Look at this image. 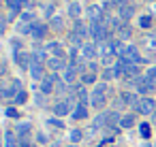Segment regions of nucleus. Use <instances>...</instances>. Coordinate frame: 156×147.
Wrapping results in <instances>:
<instances>
[{
    "mask_svg": "<svg viewBox=\"0 0 156 147\" xmlns=\"http://www.w3.org/2000/svg\"><path fill=\"white\" fill-rule=\"evenodd\" d=\"M56 81H58V75H54V73H49V75H45V79L41 81V94H51V92H56Z\"/></svg>",
    "mask_w": 156,
    "mask_h": 147,
    "instance_id": "obj_6",
    "label": "nucleus"
},
{
    "mask_svg": "<svg viewBox=\"0 0 156 147\" xmlns=\"http://www.w3.org/2000/svg\"><path fill=\"white\" fill-rule=\"evenodd\" d=\"M113 77H115L113 68H107V70H103V79H105V81H109V79H113Z\"/></svg>",
    "mask_w": 156,
    "mask_h": 147,
    "instance_id": "obj_36",
    "label": "nucleus"
},
{
    "mask_svg": "<svg viewBox=\"0 0 156 147\" xmlns=\"http://www.w3.org/2000/svg\"><path fill=\"white\" fill-rule=\"evenodd\" d=\"M77 79V70L73 68V66H69V68H64V73H62V81L69 85V83H73Z\"/></svg>",
    "mask_w": 156,
    "mask_h": 147,
    "instance_id": "obj_21",
    "label": "nucleus"
},
{
    "mask_svg": "<svg viewBox=\"0 0 156 147\" xmlns=\"http://www.w3.org/2000/svg\"><path fill=\"white\" fill-rule=\"evenodd\" d=\"M45 51L51 56V58H64L66 53H64V47L60 45V43H49L47 47H45Z\"/></svg>",
    "mask_w": 156,
    "mask_h": 147,
    "instance_id": "obj_13",
    "label": "nucleus"
},
{
    "mask_svg": "<svg viewBox=\"0 0 156 147\" xmlns=\"http://www.w3.org/2000/svg\"><path fill=\"white\" fill-rule=\"evenodd\" d=\"M28 70H30V77L32 79H37V81H43L45 79V66L43 64H32Z\"/></svg>",
    "mask_w": 156,
    "mask_h": 147,
    "instance_id": "obj_15",
    "label": "nucleus"
},
{
    "mask_svg": "<svg viewBox=\"0 0 156 147\" xmlns=\"http://www.w3.org/2000/svg\"><path fill=\"white\" fill-rule=\"evenodd\" d=\"M79 53H81V58H83V60H94V58L98 56V49H96V45H94V43H86V45L79 49Z\"/></svg>",
    "mask_w": 156,
    "mask_h": 147,
    "instance_id": "obj_9",
    "label": "nucleus"
},
{
    "mask_svg": "<svg viewBox=\"0 0 156 147\" xmlns=\"http://www.w3.org/2000/svg\"><path fill=\"white\" fill-rule=\"evenodd\" d=\"M39 141H41V143H47V136H45V134L41 132V134H39Z\"/></svg>",
    "mask_w": 156,
    "mask_h": 147,
    "instance_id": "obj_45",
    "label": "nucleus"
},
{
    "mask_svg": "<svg viewBox=\"0 0 156 147\" xmlns=\"http://www.w3.org/2000/svg\"><path fill=\"white\" fill-rule=\"evenodd\" d=\"M115 34H118V41H126V39H130V34H133V30H130V26H126V24H122L118 30H115Z\"/></svg>",
    "mask_w": 156,
    "mask_h": 147,
    "instance_id": "obj_20",
    "label": "nucleus"
},
{
    "mask_svg": "<svg viewBox=\"0 0 156 147\" xmlns=\"http://www.w3.org/2000/svg\"><path fill=\"white\" fill-rule=\"evenodd\" d=\"M47 66L51 70H64V68H69V64H66L64 58H49L47 60Z\"/></svg>",
    "mask_w": 156,
    "mask_h": 147,
    "instance_id": "obj_14",
    "label": "nucleus"
},
{
    "mask_svg": "<svg viewBox=\"0 0 156 147\" xmlns=\"http://www.w3.org/2000/svg\"><path fill=\"white\" fill-rule=\"evenodd\" d=\"M120 126H122V128H133V126H135V115H124V117L120 119Z\"/></svg>",
    "mask_w": 156,
    "mask_h": 147,
    "instance_id": "obj_28",
    "label": "nucleus"
},
{
    "mask_svg": "<svg viewBox=\"0 0 156 147\" xmlns=\"http://www.w3.org/2000/svg\"><path fill=\"white\" fill-rule=\"evenodd\" d=\"M20 145H22V147H37V145H32V143H28V141H20Z\"/></svg>",
    "mask_w": 156,
    "mask_h": 147,
    "instance_id": "obj_43",
    "label": "nucleus"
},
{
    "mask_svg": "<svg viewBox=\"0 0 156 147\" xmlns=\"http://www.w3.org/2000/svg\"><path fill=\"white\" fill-rule=\"evenodd\" d=\"M81 138H83V132L81 130H71V141L73 143H79Z\"/></svg>",
    "mask_w": 156,
    "mask_h": 147,
    "instance_id": "obj_32",
    "label": "nucleus"
},
{
    "mask_svg": "<svg viewBox=\"0 0 156 147\" xmlns=\"http://www.w3.org/2000/svg\"><path fill=\"white\" fill-rule=\"evenodd\" d=\"M135 111L139 115H152L156 111V102L152 98H139V102L135 104Z\"/></svg>",
    "mask_w": 156,
    "mask_h": 147,
    "instance_id": "obj_5",
    "label": "nucleus"
},
{
    "mask_svg": "<svg viewBox=\"0 0 156 147\" xmlns=\"http://www.w3.org/2000/svg\"><path fill=\"white\" fill-rule=\"evenodd\" d=\"M2 75H5V64L0 62V77H2Z\"/></svg>",
    "mask_w": 156,
    "mask_h": 147,
    "instance_id": "obj_46",
    "label": "nucleus"
},
{
    "mask_svg": "<svg viewBox=\"0 0 156 147\" xmlns=\"http://www.w3.org/2000/svg\"><path fill=\"white\" fill-rule=\"evenodd\" d=\"M154 124H156V117H154Z\"/></svg>",
    "mask_w": 156,
    "mask_h": 147,
    "instance_id": "obj_48",
    "label": "nucleus"
},
{
    "mask_svg": "<svg viewBox=\"0 0 156 147\" xmlns=\"http://www.w3.org/2000/svg\"><path fill=\"white\" fill-rule=\"evenodd\" d=\"M75 119H83V117H88V109H86V104L83 102H77V107L73 109V113H71Z\"/></svg>",
    "mask_w": 156,
    "mask_h": 147,
    "instance_id": "obj_22",
    "label": "nucleus"
},
{
    "mask_svg": "<svg viewBox=\"0 0 156 147\" xmlns=\"http://www.w3.org/2000/svg\"><path fill=\"white\" fill-rule=\"evenodd\" d=\"M139 132H141L143 138H147V136H150V126H147V124H141V126H139Z\"/></svg>",
    "mask_w": 156,
    "mask_h": 147,
    "instance_id": "obj_35",
    "label": "nucleus"
},
{
    "mask_svg": "<svg viewBox=\"0 0 156 147\" xmlns=\"http://www.w3.org/2000/svg\"><path fill=\"white\" fill-rule=\"evenodd\" d=\"M26 98H28V94H26V92L22 90V92H20V94L15 96V102H17V104H24V102H26Z\"/></svg>",
    "mask_w": 156,
    "mask_h": 147,
    "instance_id": "obj_34",
    "label": "nucleus"
},
{
    "mask_svg": "<svg viewBox=\"0 0 156 147\" xmlns=\"http://www.w3.org/2000/svg\"><path fill=\"white\" fill-rule=\"evenodd\" d=\"M7 5L11 9L9 19H15V15H22V2H20V0H7Z\"/></svg>",
    "mask_w": 156,
    "mask_h": 147,
    "instance_id": "obj_19",
    "label": "nucleus"
},
{
    "mask_svg": "<svg viewBox=\"0 0 156 147\" xmlns=\"http://www.w3.org/2000/svg\"><path fill=\"white\" fill-rule=\"evenodd\" d=\"M5 26H7V19H5L2 15H0V34H2V32H5Z\"/></svg>",
    "mask_w": 156,
    "mask_h": 147,
    "instance_id": "obj_40",
    "label": "nucleus"
},
{
    "mask_svg": "<svg viewBox=\"0 0 156 147\" xmlns=\"http://www.w3.org/2000/svg\"><path fill=\"white\" fill-rule=\"evenodd\" d=\"M15 62H17L20 68H30V66H32V53H28V51L15 53Z\"/></svg>",
    "mask_w": 156,
    "mask_h": 147,
    "instance_id": "obj_10",
    "label": "nucleus"
},
{
    "mask_svg": "<svg viewBox=\"0 0 156 147\" xmlns=\"http://www.w3.org/2000/svg\"><path fill=\"white\" fill-rule=\"evenodd\" d=\"M118 60H124V62H128V64H139V62H145V60L139 56V51H137V47H135V45H124V49L120 51Z\"/></svg>",
    "mask_w": 156,
    "mask_h": 147,
    "instance_id": "obj_3",
    "label": "nucleus"
},
{
    "mask_svg": "<svg viewBox=\"0 0 156 147\" xmlns=\"http://www.w3.org/2000/svg\"><path fill=\"white\" fill-rule=\"evenodd\" d=\"M54 115H58V117H64V115H69V113H73V98H66V100H62V102H58V104H54Z\"/></svg>",
    "mask_w": 156,
    "mask_h": 147,
    "instance_id": "obj_7",
    "label": "nucleus"
},
{
    "mask_svg": "<svg viewBox=\"0 0 156 147\" xmlns=\"http://www.w3.org/2000/svg\"><path fill=\"white\" fill-rule=\"evenodd\" d=\"M7 115H9V117H17V109L9 107V109H7Z\"/></svg>",
    "mask_w": 156,
    "mask_h": 147,
    "instance_id": "obj_39",
    "label": "nucleus"
},
{
    "mask_svg": "<svg viewBox=\"0 0 156 147\" xmlns=\"http://www.w3.org/2000/svg\"><path fill=\"white\" fill-rule=\"evenodd\" d=\"M118 17H120V19H124V22H126V19H130V17H133V7H130V5L120 7V9H118Z\"/></svg>",
    "mask_w": 156,
    "mask_h": 147,
    "instance_id": "obj_25",
    "label": "nucleus"
},
{
    "mask_svg": "<svg viewBox=\"0 0 156 147\" xmlns=\"http://www.w3.org/2000/svg\"><path fill=\"white\" fill-rule=\"evenodd\" d=\"M49 26H51V28H54V30H62V19H60V17H54V19H51V24H49Z\"/></svg>",
    "mask_w": 156,
    "mask_h": 147,
    "instance_id": "obj_33",
    "label": "nucleus"
},
{
    "mask_svg": "<svg viewBox=\"0 0 156 147\" xmlns=\"http://www.w3.org/2000/svg\"><path fill=\"white\" fill-rule=\"evenodd\" d=\"M111 2H113V5H118V9H120V7H124V5H126V0H111Z\"/></svg>",
    "mask_w": 156,
    "mask_h": 147,
    "instance_id": "obj_41",
    "label": "nucleus"
},
{
    "mask_svg": "<svg viewBox=\"0 0 156 147\" xmlns=\"http://www.w3.org/2000/svg\"><path fill=\"white\" fill-rule=\"evenodd\" d=\"M11 45H13V56H15V53H20V47H22V43L13 39V41H11Z\"/></svg>",
    "mask_w": 156,
    "mask_h": 147,
    "instance_id": "obj_38",
    "label": "nucleus"
},
{
    "mask_svg": "<svg viewBox=\"0 0 156 147\" xmlns=\"http://www.w3.org/2000/svg\"><path fill=\"white\" fill-rule=\"evenodd\" d=\"M139 26H141V28H150V26H152V15H143V17H139Z\"/></svg>",
    "mask_w": 156,
    "mask_h": 147,
    "instance_id": "obj_31",
    "label": "nucleus"
},
{
    "mask_svg": "<svg viewBox=\"0 0 156 147\" xmlns=\"http://www.w3.org/2000/svg\"><path fill=\"white\" fill-rule=\"evenodd\" d=\"M30 34H32V39L41 41V39H45V34H47V26H45V24H41V22H34V26H32Z\"/></svg>",
    "mask_w": 156,
    "mask_h": 147,
    "instance_id": "obj_12",
    "label": "nucleus"
},
{
    "mask_svg": "<svg viewBox=\"0 0 156 147\" xmlns=\"http://www.w3.org/2000/svg\"><path fill=\"white\" fill-rule=\"evenodd\" d=\"M69 15L77 22V19H79V15H81V5H79V2H75V0H73V2H69Z\"/></svg>",
    "mask_w": 156,
    "mask_h": 147,
    "instance_id": "obj_23",
    "label": "nucleus"
},
{
    "mask_svg": "<svg viewBox=\"0 0 156 147\" xmlns=\"http://www.w3.org/2000/svg\"><path fill=\"white\" fill-rule=\"evenodd\" d=\"M143 45H145L147 49H156V34H147V36L143 39Z\"/></svg>",
    "mask_w": 156,
    "mask_h": 147,
    "instance_id": "obj_29",
    "label": "nucleus"
},
{
    "mask_svg": "<svg viewBox=\"0 0 156 147\" xmlns=\"http://www.w3.org/2000/svg\"><path fill=\"white\" fill-rule=\"evenodd\" d=\"M101 60H103V64H105V66H109V64L113 62V58H101Z\"/></svg>",
    "mask_w": 156,
    "mask_h": 147,
    "instance_id": "obj_42",
    "label": "nucleus"
},
{
    "mask_svg": "<svg viewBox=\"0 0 156 147\" xmlns=\"http://www.w3.org/2000/svg\"><path fill=\"white\" fill-rule=\"evenodd\" d=\"M69 147H75V145H69Z\"/></svg>",
    "mask_w": 156,
    "mask_h": 147,
    "instance_id": "obj_49",
    "label": "nucleus"
},
{
    "mask_svg": "<svg viewBox=\"0 0 156 147\" xmlns=\"http://www.w3.org/2000/svg\"><path fill=\"white\" fill-rule=\"evenodd\" d=\"M45 15H47V17L54 15V7H47V9H45Z\"/></svg>",
    "mask_w": 156,
    "mask_h": 147,
    "instance_id": "obj_44",
    "label": "nucleus"
},
{
    "mask_svg": "<svg viewBox=\"0 0 156 147\" xmlns=\"http://www.w3.org/2000/svg\"><path fill=\"white\" fill-rule=\"evenodd\" d=\"M118 100H120L122 104H133V107H135V104L139 102V98H137V94H133V92H122Z\"/></svg>",
    "mask_w": 156,
    "mask_h": 147,
    "instance_id": "obj_17",
    "label": "nucleus"
},
{
    "mask_svg": "<svg viewBox=\"0 0 156 147\" xmlns=\"http://www.w3.org/2000/svg\"><path fill=\"white\" fill-rule=\"evenodd\" d=\"M47 124H49V126H54V128H64V124H62L60 119H56V117H51V119H47Z\"/></svg>",
    "mask_w": 156,
    "mask_h": 147,
    "instance_id": "obj_37",
    "label": "nucleus"
},
{
    "mask_svg": "<svg viewBox=\"0 0 156 147\" xmlns=\"http://www.w3.org/2000/svg\"><path fill=\"white\" fill-rule=\"evenodd\" d=\"M32 26H34V15H32L30 11L22 13V15H20V22H17V30H20L22 34H28V32L32 30Z\"/></svg>",
    "mask_w": 156,
    "mask_h": 147,
    "instance_id": "obj_4",
    "label": "nucleus"
},
{
    "mask_svg": "<svg viewBox=\"0 0 156 147\" xmlns=\"http://www.w3.org/2000/svg\"><path fill=\"white\" fill-rule=\"evenodd\" d=\"M98 53H101V58H113V56H115V41H105V43H101Z\"/></svg>",
    "mask_w": 156,
    "mask_h": 147,
    "instance_id": "obj_8",
    "label": "nucleus"
},
{
    "mask_svg": "<svg viewBox=\"0 0 156 147\" xmlns=\"http://www.w3.org/2000/svg\"><path fill=\"white\" fill-rule=\"evenodd\" d=\"M107 102V83H98L94 90H92V96H90V104L94 109H101L105 107Z\"/></svg>",
    "mask_w": 156,
    "mask_h": 147,
    "instance_id": "obj_1",
    "label": "nucleus"
},
{
    "mask_svg": "<svg viewBox=\"0 0 156 147\" xmlns=\"http://www.w3.org/2000/svg\"><path fill=\"white\" fill-rule=\"evenodd\" d=\"M30 132H32V124H28V121H24V124H17V126H15V134H17V138H20V141H28Z\"/></svg>",
    "mask_w": 156,
    "mask_h": 147,
    "instance_id": "obj_11",
    "label": "nucleus"
},
{
    "mask_svg": "<svg viewBox=\"0 0 156 147\" xmlns=\"http://www.w3.org/2000/svg\"><path fill=\"white\" fill-rule=\"evenodd\" d=\"M109 28L105 26V22H92V28H90V34H92V39L96 41V43H105V41H109Z\"/></svg>",
    "mask_w": 156,
    "mask_h": 147,
    "instance_id": "obj_2",
    "label": "nucleus"
},
{
    "mask_svg": "<svg viewBox=\"0 0 156 147\" xmlns=\"http://www.w3.org/2000/svg\"><path fill=\"white\" fill-rule=\"evenodd\" d=\"M51 147H60V143H51Z\"/></svg>",
    "mask_w": 156,
    "mask_h": 147,
    "instance_id": "obj_47",
    "label": "nucleus"
},
{
    "mask_svg": "<svg viewBox=\"0 0 156 147\" xmlns=\"http://www.w3.org/2000/svg\"><path fill=\"white\" fill-rule=\"evenodd\" d=\"M73 32H75L77 36H81V39H86V36L90 34V30H88V28H86V26H83V24H81L79 19L75 22V30H73Z\"/></svg>",
    "mask_w": 156,
    "mask_h": 147,
    "instance_id": "obj_26",
    "label": "nucleus"
},
{
    "mask_svg": "<svg viewBox=\"0 0 156 147\" xmlns=\"http://www.w3.org/2000/svg\"><path fill=\"white\" fill-rule=\"evenodd\" d=\"M94 81H96V75H94V73L81 75V85H88V83H94Z\"/></svg>",
    "mask_w": 156,
    "mask_h": 147,
    "instance_id": "obj_30",
    "label": "nucleus"
},
{
    "mask_svg": "<svg viewBox=\"0 0 156 147\" xmlns=\"http://www.w3.org/2000/svg\"><path fill=\"white\" fill-rule=\"evenodd\" d=\"M88 17L92 19V22H103V9L98 7V5H92V7H88Z\"/></svg>",
    "mask_w": 156,
    "mask_h": 147,
    "instance_id": "obj_16",
    "label": "nucleus"
},
{
    "mask_svg": "<svg viewBox=\"0 0 156 147\" xmlns=\"http://www.w3.org/2000/svg\"><path fill=\"white\" fill-rule=\"evenodd\" d=\"M5 147H17V134L13 130L5 132Z\"/></svg>",
    "mask_w": 156,
    "mask_h": 147,
    "instance_id": "obj_24",
    "label": "nucleus"
},
{
    "mask_svg": "<svg viewBox=\"0 0 156 147\" xmlns=\"http://www.w3.org/2000/svg\"><path fill=\"white\" fill-rule=\"evenodd\" d=\"M135 87H137V92H139V94H150V92L154 90V85H150V83H147L143 77H139V79H137Z\"/></svg>",
    "mask_w": 156,
    "mask_h": 147,
    "instance_id": "obj_18",
    "label": "nucleus"
},
{
    "mask_svg": "<svg viewBox=\"0 0 156 147\" xmlns=\"http://www.w3.org/2000/svg\"><path fill=\"white\" fill-rule=\"evenodd\" d=\"M143 79H145L150 85H154V87H156V68H154V66H152V68H147V70H145V75H143Z\"/></svg>",
    "mask_w": 156,
    "mask_h": 147,
    "instance_id": "obj_27",
    "label": "nucleus"
}]
</instances>
